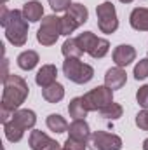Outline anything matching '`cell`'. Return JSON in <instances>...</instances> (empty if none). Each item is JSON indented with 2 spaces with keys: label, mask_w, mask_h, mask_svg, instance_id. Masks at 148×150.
<instances>
[{
  "label": "cell",
  "mask_w": 148,
  "mask_h": 150,
  "mask_svg": "<svg viewBox=\"0 0 148 150\" xmlns=\"http://www.w3.org/2000/svg\"><path fill=\"white\" fill-rule=\"evenodd\" d=\"M61 33V18L58 16H45L42 19V25L37 32V40L42 45H52L59 38Z\"/></svg>",
  "instance_id": "52a82bcc"
},
{
  "label": "cell",
  "mask_w": 148,
  "mask_h": 150,
  "mask_svg": "<svg viewBox=\"0 0 148 150\" xmlns=\"http://www.w3.org/2000/svg\"><path fill=\"white\" fill-rule=\"evenodd\" d=\"M49 5L52 7L54 12H63V11H68L70 9L72 0H49Z\"/></svg>",
  "instance_id": "484cf974"
},
{
  "label": "cell",
  "mask_w": 148,
  "mask_h": 150,
  "mask_svg": "<svg viewBox=\"0 0 148 150\" xmlns=\"http://www.w3.org/2000/svg\"><path fill=\"white\" fill-rule=\"evenodd\" d=\"M0 23L5 28V37L11 44L21 47L26 44L28 38V19L23 16V11H7L5 5H2V16Z\"/></svg>",
  "instance_id": "6da1fadb"
},
{
  "label": "cell",
  "mask_w": 148,
  "mask_h": 150,
  "mask_svg": "<svg viewBox=\"0 0 148 150\" xmlns=\"http://www.w3.org/2000/svg\"><path fill=\"white\" fill-rule=\"evenodd\" d=\"M23 16H25L30 23L40 21L42 16H44V7H42V4L37 2V0H32V2L25 4V5H23Z\"/></svg>",
  "instance_id": "2e32d148"
},
{
  "label": "cell",
  "mask_w": 148,
  "mask_h": 150,
  "mask_svg": "<svg viewBox=\"0 0 148 150\" xmlns=\"http://www.w3.org/2000/svg\"><path fill=\"white\" fill-rule=\"evenodd\" d=\"M96 16H98V26H99V30L103 33L110 35L118 28L117 11H115V5L111 2H103L101 5H98Z\"/></svg>",
  "instance_id": "ba28073f"
},
{
  "label": "cell",
  "mask_w": 148,
  "mask_h": 150,
  "mask_svg": "<svg viewBox=\"0 0 148 150\" xmlns=\"http://www.w3.org/2000/svg\"><path fill=\"white\" fill-rule=\"evenodd\" d=\"M77 42H78V45L82 47V51L87 52V54L92 56V58H103V56H106L108 51H110L108 40L96 37L92 32H84V33H80V35L77 37Z\"/></svg>",
  "instance_id": "5b68a950"
},
{
  "label": "cell",
  "mask_w": 148,
  "mask_h": 150,
  "mask_svg": "<svg viewBox=\"0 0 148 150\" xmlns=\"http://www.w3.org/2000/svg\"><path fill=\"white\" fill-rule=\"evenodd\" d=\"M125 80H127V74H125V70H122L120 67L110 68V70L106 72V75H105V86L110 87L111 91L120 89V87L125 84Z\"/></svg>",
  "instance_id": "4fadbf2b"
},
{
  "label": "cell",
  "mask_w": 148,
  "mask_h": 150,
  "mask_svg": "<svg viewBox=\"0 0 148 150\" xmlns=\"http://www.w3.org/2000/svg\"><path fill=\"white\" fill-rule=\"evenodd\" d=\"M38 63V54L35 51H25L18 56V65L21 70H33Z\"/></svg>",
  "instance_id": "ac0fdd59"
},
{
  "label": "cell",
  "mask_w": 148,
  "mask_h": 150,
  "mask_svg": "<svg viewBox=\"0 0 148 150\" xmlns=\"http://www.w3.org/2000/svg\"><path fill=\"white\" fill-rule=\"evenodd\" d=\"M2 2H4V4H5V2H7V0H2Z\"/></svg>",
  "instance_id": "1f68e13d"
},
{
  "label": "cell",
  "mask_w": 148,
  "mask_h": 150,
  "mask_svg": "<svg viewBox=\"0 0 148 150\" xmlns=\"http://www.w3.org/2000/svg\"><path fill=\"white\" fill-rule=\"evenodd\" d=\"M63 74L75 84H87L94 77V70L91 65L82 63L78 58H66L63 61Z\"/></svg>",
  "instance_id": "277c9868"
},
{
  "label": "cell",
  "mask_w": 148,
  "mask_h": 150,
  "mask_svg": "<svg viewBox=\"0 0 148 150\" xmlns=\"http://www.w3.org/2000/svg\"><path fill=\"white\" fill-rule=\"evenodd\" d=\"M56 75H58V70L54 65H44L35 75V82L40 87H47L56 82Z\"/></svg>",
  "instance_id": "9a60e30c"
},
{
  "label": "cell",
  "mask_w": 148,
  "mask_h": 150,
  "mask_svg": "<svg viewBox=\"0 0 148 150\" xmlns=\"http://www.w3.org/2000/svg\"><path fill=\"white\" fill-rule=\"evenodd\" d=\"M78 26H80V25L75 21L72 16L65 14V16L61 18V33H63V35H70V33H73Z\"/></svg>",
  "instance_id": "cb8c5ba5"
},
{
  "label": "cell",
  "mask_w": 148,
  "mask_h": 150,
  "mask_svg": "<svg viewBox=\"0 0 148 150\" xmlns=\"http://www.w3.org/2000/svg\"><path fill=\"white\" fill-rule=\"evenodd\" d=\"M143 150H148V138L143 142Z\"/></svg>",
  "instance_id": "f546056e"
},
{
  "label": "cell",
  "mask_w": 148,
  "mask_h": 150,
  "mask_svg": "<svg viewBox=\"0 0 148 150\" xmlns=\"http://www.w3.org/2000/svg\"><path fill=\"white\" fill-rule=\"evenodd\" d=\"M87 147L91 150H120L122 149V140L117 134H110L105 131H96L91 134Z\"/></svg>",
  "instance_id": "9c48e42d"
},
{
  "label": "cell",
  "mask_w": 148,
  "mask_h": 150,
  "mask_svg": "<svg viewBox=\"0 0 148 150\" xmlns=\"http://www.w3.org/2000/svg\"><path fill=\"white\" fill-rule=\"evenodd\" d=\"M136 100H138L140 107L148 108V84L138 89V93H136Z\"/></svg>",
  "instance_id": "4316f807"
},
{
  "label": "cell",
  "mask_w": 148,
  "mask_h": 150,
  "mask_svg": "<svg viewBox=\"0 0 148 150\" xmlns=\"http://www.w3.org/2000/svg\"><path fill=\"white\" fill-rule=\"evenodd\" d=\"M99 113H101V117H105V119L115 120V119L122 117V107H120L118 103H110L108 107H105L103 110H99Z\"/></svg>",
  "instance_id": "603a6c76"
},
{
  "label": "cell",
  "mask_w": 148,
  "mask_h": 150,
  "mask_svg": "<svg viewBox=\"0 0 148 150\" xmlns=\"http://www.w3.org/2000/svg\"><path fill=\"white\" fill-rule=\"evenodd\" d=\"M66 14L72 16L78 25H84L87 21V18H89V12H87L85 5H82V4H72L70 9L66 11Z\"/></svg>",
  "instance_id": "7402d4cb"
},
{
  "label": "cell",
  "mask_w": 148,
  "mask_h": 150,
  "mask_svg": "<svg viewBox=\"0 0 148 150\" xmlns=\"http://www.w3.org/2000/svg\"><path fill=\"white\" fill-rule=\"evenodd\" d=\"M42 96H44V100L49 101V103H58V101H61L63 96H65V87H63L59 82H54V84H51V86H47V87H42Z\"/></svg>",
  "instance_id": "e0dca14e"
},
{
  "label": "cell",
  "mask_w": 148,
  "mask_h": 150,
  "mask_svg": "<svg viewBox=\"0 0 148 150\" xmlns=\"http://www.w3.org/2000/svg\"><path fill=\"white\" fill-rule=\"evenodd\" d=\"M68 133H70V138L78 140V142H82V143H87L89 138H91L89 124H87L84 119H75L73 122L68 126Z\"/></svg>",
  "instance_id": "7c38bea8"
},
{
  "label": "cell",
  "mask_w": 148,
  "mask_h": 150,
  "mask_svg": "<svg viewBox=\"0 0 148 150\" xmlns=\"http://www.w3.org/2000/svg\"><path fill=\"white\" fill-rule=\"evenodd\" d=\"M129 23L138 32H148V9L147 7H136L131 12Z\"/></svg>",
  "instance_id": "5bb4252c"
},
{
  "label": "cell",
  "mask_w": 148,
  "mask_h": 150,
  "mask_svg": "<svg viewBox=\"0 0 148 150\" xmlns=\"http://www.w3.org/2000/svg\"><path fill=\"white\" fill-rule=\"evenodd\" d=\"M68 112H70V117H73V119H84V117L87 115L89 110L85 108V103H84L82 96H80V98H73V100L70 101Z\"/></svg>",
  "instance_id": "ffe728a7"
},
{
  "label": "cell",
  "mask_w": 148,
  "mask_h": 150,
  "mask_svg": "<svg viewBox=\"0 0 148 150\" xmlns=\"http://www.w3.org/2000/svg\"><path fill=\"white\" fill-rule=\"evenodd\" d=\"M148 77V58L138 61V65L134 67V79L136 80H145Z\"/></svg>",
  "instance_id": "d4e9b609"
},
{
  "label": "cell",
  "mask_w": 148,
  "mask_h": 150,
  "mask_svg": "<svg viewBox=\"0 0 148 150\" xmlns=\"http://www.w3.org/2000/svg\"><path fill=\"white\" fill-rule=\"evenodd\" d=\"M61 150H66V149H61Z\"/></svg>",
  "instance_id": "d6a6232c"
},
{
  "label": "cell",
  "mask_w": 148,
  "mask_h": 150,
  "mask_svg": "<svg viewBox=\"0 0 148 150\" xmlns=\"http://www.w3.org/2000/svg\"><path fill=\"white\" fill-rule=\"evenodd\" d=\"M120 2H122V4H131L132 0H120Z\"/></svg>",
  "instance_id": "4dcf8cb0"
},
{
  "label": "cell",
  "mask_w": 148,
  "mask_h": 150,
  "mask_svg": "<svg viewBox=\"0 0 148 150\" xmlns=\"http://www.w3.org/2000/svg\"><path fill=\"white\" fill-rule=\"evenodd\" d=\"M85 147H87V143H82V142L73 140V138L68 136V140L65 142V147H63V149H66V150H85Z\"/></svg>",
  "instance_id": "f1b7e54d"
},
{
  "label": "cell",
  "mask_w": 148,
  "mask_h": 150,
  "mask_svg": "<svg viewBox=\"0 0 148 150\" xmlns=\"http://www.w3.org/2000/svg\"><path fill=\"white\" fill-rule=\"evenodd\" d=\"M47 127L54 133H65V131H68V122L59 113H51L47 117Z\"/></svg>",
  "instance_id": "d6986e66"
},
{
  "label": "cell",
  "mask_w": 148,
  "mask_h": 150,
  "mask_svg": "<svg viewBox=\"0 0 148 150\" xmlns=\"http://www.w3.org/2000/svg\"><path fill=\"white\" fill-rule=\"evenodd\" d=\"M35 122H37L35 112L26 110V108L16 110L14 115H12V119H11L7 124H4L5 138H7L9 142H12V143H18V142L23 138L25 131H26V129H32V127L35 126Z\"/></svg>",
  "instance_id": "3957f363"
},
{
  "label": "cell",
  "mask_w": 148,
  "mask_h": 150,
  "mask_svg": "<svg viewBox=\"0 0 148 150\" xmlns=\"http://www.w3.org/2000/svg\"><path fill=\"white\" fill-rule=\"evenodd\" d=\"M61 52L65 54V58H80V56L84 54V51H82V47L78 45L77 38H68V40L63 44Z\"/></svg>",
  "instance_id": "44dd1931"
},
{
  "label": "cell",
  "mask_w": 148,
  "mask_h": 150,
  "mask_svg": "<svg viewBox=\"0 0 148 150\" xmlns=\"http://www.w3.org/2000/svg\"><path fill=\"white\" fill-rule=\"evenodd\" d=\"M85 108L89 112H96V110H103L105 107H108L113 103V91L106 86H98L92 91H89L87 94L82 96Z\"/></svg>",
  "instance_id": "8992f818"
},
{
  "label": "cell",
  "mask_w": 148,
  "mask_h": 150,
  "mask_svg": "<svg viewBox=\"0 0 148 150\" xmlns=\"http://www.w3.org/2000/svg\"><path fill=\"white\" fill-rule=\"evenodd\" d=\"M134 59H136V51H134L132 45L122 44V45L115 47V51H113V61H115L117 67H120V68H122V67H127V65H131Z\"/></svg>",
  "instance_id": "8fae6325"
},
{
  "label": "cell",
  "mask_w": 148,
  "mask_h": 150,
  "mask_svg": "<svg viewBox=\"0 0 148 150\" xmlns=\"http://www.w3.org/2000/svg\"><path fill=\"white\" fill-rule=\"evenodd\" d=\"M30 93V87L26 84V80L19 75L11 74L4 80V94H2V105L0 108L16 112L26 100Z\"/></svg>",
  "instance_id": "7a4b0ae2"
},
{
  "label": "cell",
  "mask_w": 148,
  "mask_h": 150,
  "mask_svg": "<svg viewBox=\"0 0 148 150\" xmlns=\"http://www.w3.org/2000/svg\"><path fill=\"white\" fill-rule=\"evenodd\" d=\"M136 126L143 131H148V108L141 110V112L136 115Z\"/></svg>",
  "instance_id": "83f0119b"
},
{
  "label": "cell",
  "mask_w": 148,
  "mask_h": 150,
  "mask_svg": "<svg viewBox=\"0 0 148 150\" xmlns=\"http://www.w3.org/2000/svg\"><path fill=\"white\" fill-rule=\"evenodd\" d=\"M28 143H30V149L32 150H61L59 149V143L56 140L49 138L45 133L37 131V129L32 131Z\"/></svg>",
  "instance_id": "30bf717a"
}]
</instances>
